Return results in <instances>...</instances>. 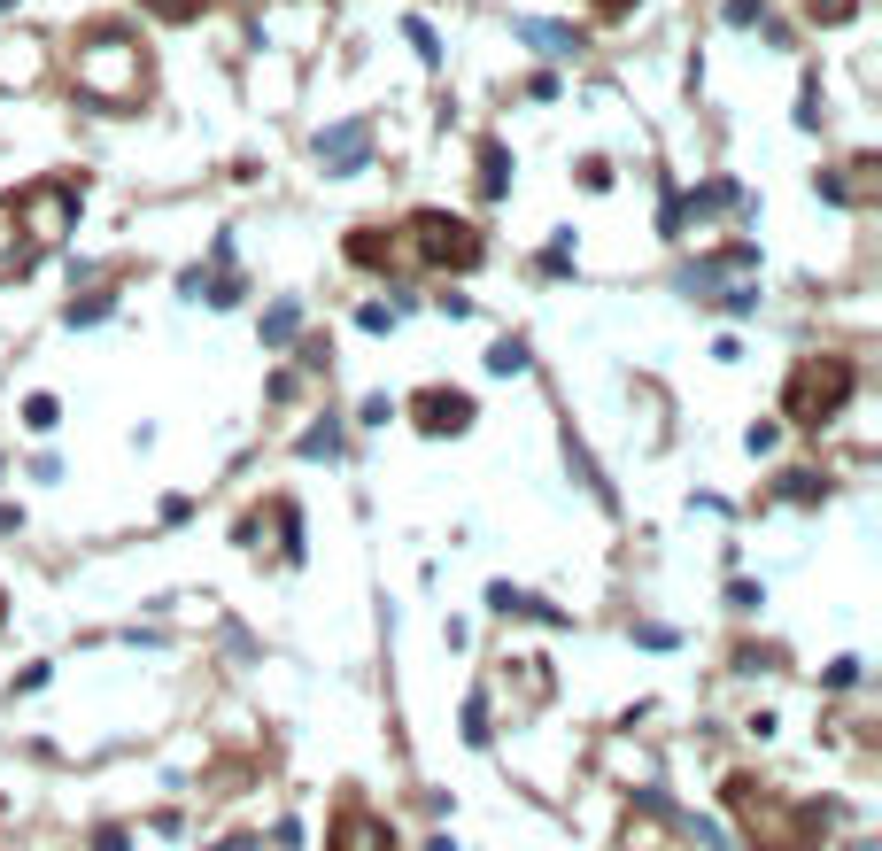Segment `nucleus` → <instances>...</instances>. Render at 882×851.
I'll list each match as a JSON object with an SVG mask.
<instances>
[{
  "label": "nucleus",
  "instance_id": "f257e3e1",
  "mask_svg": "<svg viewBox=\"0 0 882 851\" xmlns=\"http://www.w3.org/2000/svg\"><path fill=\"white\" fill-rule=\"evenodd\" d=\"M844 387H852V364L828 356V364H813V372H797V403H790V411L797 418H828L836 403H844Z\"/></svg>",
  "mask_w": 882,
  "mask_h": 851
}]
</instances>
